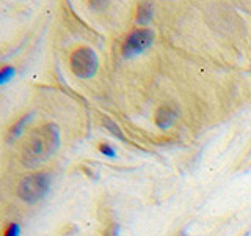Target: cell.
<instances>
[{
	"label": "cell",
	"instance_id": "4fadbf2b",
	"mask_svg": "<svg viewBox=\"0 0 251 236\" xmlns=\"http://www.w3.org/2000/svg\"><path fill=\"white\" fill-rule=\"evenodd\" d=\"M177 236H187V233H185V232H180V233H179Z\"/></svg>",
	"mask_w": 251,
	"mask_h": 236
},
{
	"label": "cell",
	"instance_id": "ba28073f",
	"mask_svg": "<svg viewBox=\"0 0 251 236\" xmlns=\"http://www.w3.org/2000/svg\"><path fill=\"white\" fill-rule=\"evenodd\" d=\"M102 123H104V126L107 128V131H108V132H112L113 136H115V137H118L120 140H124V134L121 132V129L118 128V124H116L113 120H110L108 117H104V118H102Z\"/></svg>",
	"mask_w": 251,
	"mask_h": 236
},
{
	"label": "cell",
	"instance_id": "277c9868",
	"mask_svg": "<svg viewBox=\"0 0 251 236\" xmlns=\"http://www.w3.org/2000/svg\"><path fill=\"white\" fill-rule=\"evenodd\" d=\"M154 31L151 29H135L127 35L123 44V55L124 57H132L140 52H143L152 44Z\"/></svg>",
	"mask_w": 251,
	"mask_h": 236
},
{
	"label": "cell",
	"instance_id": "8fae6325",
	"mask_svg": "<svg viewBox=\"0 0 251 236\" xmlns=\"http://www.w3.org/2000/svg\"><path fill=\"white\" fill-rule=\"evenodd\" d=\"M104 236H120V225L110 224L104 230Z\"/></svg>",
	"mask_w": 251,
	"mask_h": 236
},
{
	"label": "cell",
	"instance_id": "52a82bcc",
	"mask_svg": "<svg viewBox=\"0 0 251 236\" xmlns=\"http://www.w3.org/2000/svg\"><path fill=\"white\" fill-rule=\"evenodd\" d=\"M135 19L138 24H148L152 19V5L149 2H141L137 5V16Z\"/></svg>",
	"mask_w": 251,
	"mask_h": 236
},
{
	"label": "cell",
	"instance_id": "7a4b0ae2",
	"mask_svg": "<svg viewBox=\"0 0 251 236\" xmlns=\"http://www.w3.org/2000/svg\"><path fill=\"white\" fill-rule=\"evenodd\" d=\"M50 177L44 172L24 177L18 184V195L25 203H36L49 192Z\"/></svg>",
	"mask_w": 251,
	"mask_h": 236
},
{
	"label": "cell",
	"instance_id": "3957f363",
	"mask_svg": "<svg viewBox=\"0 0 251 236\" xmlns=\"http://www.w3.org/2000/svg\"><path fill=\"white\" fill-rule=\"evenodd\" d=\"M69 66L74 76L80 79H90L96 74V71H98V66H99L98 55L91 47L82 46L71 54Z\"/></svg>",
	"mask_w": 251,
	"mask_h": 236
},
{
	"label": "cell",
	"instance_id": "6da1fadb",
	"mask_svg": "<svg viewBox=\"0 0 251 236\" xmlns=\"http://www.w3.org/2000/svg\"><path fill=\"white\" fill-rule=\"evenodd\" d=\"M60 147V129L57 124L46 123L39 126L35 131L28 134L21 148V161L25 167H35V165L44 162Z\"/></svg>",
	"mask_w": 251,
	"mask_h": 236
},
{
	"label": "cell",
	"instance_id": "5b68a950",
	"mask_svg": "<svg viewBox=\"0 0 251 236\" xmlns=\"http://www.w3.org/2000/svg\"><path fill=\"white\" fill-rule=\"evenodd\" d=\"M177 114L175 109H171L168 106H162L157 109V112L154 115V121L157 124V128L160 129H168L173 126V123L176 121Z\"/></svg>",
	"mask_w": 251,
	"mask_h": 236
},
{
	"label": "cell",
	"instance_id": "30bf717a",
	"mask_svg": "<svg viewBox=\"0 0 251 236\" xmlns=\"http://www.w3.org/2000/svg\"><path fill=\"white\" fill-rule=\"evenodd\" d=\"M3 236H21V227H19V224H16V222L8 224L6 228H5V232H3Z\"/></svg>",
	"mask_w": 251,
	"mask_h": 236
},
{
	"label": "cell",
	"instance_id": "9c48e42d",
	"mask_svg": "<svg viewBox=\"0 0 251 236\" xmlns=\"http://www.w3.org/2000/svg\"><path fill=\"white\" fill-rule=\"evenodd\" d=\"M14 76V68L13 66H3L0 71V85H5L8 81H11Z\"/></svg>",
	"mask_w": 251,
	"mask_h": 236
},
{
	"label": "cell",
	"instance_id": "8992f818",
	"mask_svg": "<svg viewBox=\"0 0 251 236\" xmlns=\"http://www.w3.org/2000/svg\"><path fill=\"white\" fill-rule=\"evenodd\" d=\"M31 118V114H25L24 117H21L18 121H16L10 129H8V132H6V142H13V140H16L19 136H21V132H22V129H24V126H25L27 123H28V120Z\"/></svg>",
	"mask_w": 251,
	"mask_h": 236
},
{
	"label": "cell",
	"instance_id": "7c38bea8",
	"mask_svg": "<svg viewBox=\"0 0 251 236\" xmlns=\"http://www.w3.org/2000/svg\"><path fill=\"white\" fill-rule=\"evenodd\" d=\"M99 151L104 153L105 156H110V157L115 156V148H112L108 144H100L99 145Z\"/></svg>",
	"mask_w": 251,
	"mask_h": 236
}]
</instances>
